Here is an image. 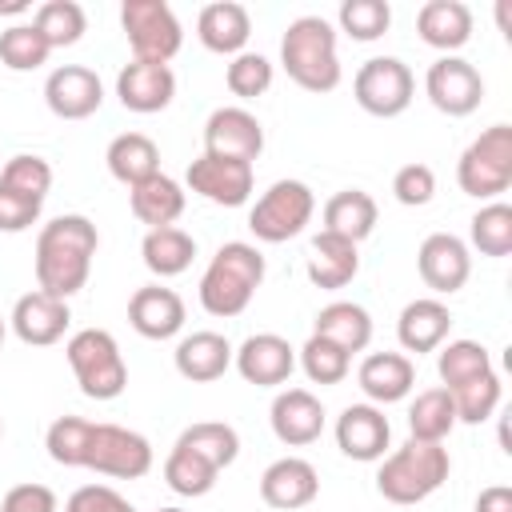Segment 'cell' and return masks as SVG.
<instances>
[{
    "mask_svg": "<svg viewBox=\"0 0 512 512\" xmlns=\"http://www.w3.org/2000/svg\"><path fill=\"white\" fill-rule=\"evenodd\" d=\"M376 216H380V208H376V200H372L364 188H340L336 196L324 200L320 232H332V236H340V240L360 244V240L372 236Z\"/></svg>",
    "mask_w": 512,
    "mask_h": 512,
    "instance_id": "cell-29",
    "label": "cell"
},
{
    "mask_svg": "<svg viewBox=\"0 0 512 512\" xmlns=\"http://www.w3.org/2000/svg\"><path fill=\"white\" fill-rule=\"evenodd\" d=\"M156 512H184V508H156Z\"/></svg>",
    "mask_w": 512,
    "mask_h": 512,
    "instance_id": "cell-53",
    "label": "cell"
},
{
    "mask_svg": "<svg viewBox=\"0 0 512 512\" xmlns=\"http://www.w3.org/2000/svg\"><path fill=\"white\" fill-rule=\"evenodd\" d=\"M352 96L368 116L392 120V116L408 112V104L416 96V76L400 56H372L356 68Z\"/></svg>",
    "mask_w": 512,
    "mask_h": 512,
    "instance_id": "cell-10",
    "label": "cell"
},
{
    "mask_svg": "<svg viewBox=\"0 0 512 512\" xmlns=\"http://www.w3.org/2000/svg\"><path fill=\"white\" fill-rule=\"evenodd\" d=\"M392 196H396L404 208H424V204L436 196V172H432L428 164H420V160L396 168V176H392Z\"/></svg>",
    "mask_w": 512,
    "mask_h": 512,
    "instance_id": "cell-47",
    "label": "cell"
},
{
    "mask_svg": "<svg viewBox=\"0 0 512 512\" xmlns=\"http://www.w3.org/2000/svg\"><path fill=\"white\" fill-rule=\"evenodd\" d=\"M236 372L256 388H280L296 372V348L276 332H256L232 352Z\"/></svg>",
    "mask_w": 512,
    "mask_h": 512,
    "instance_id": "cell-18",
    "label": "cell"
},
{
    "mask_svg": "<svg viewBox=\"0 0 512 512\" xmlns=\"http://www.w3.org/2000/svg\"><path fill=\"white\" fill-rule=\"evenodd\" d=\"M184 204H188L184 184L172 180V176H164V172H156V176H148L144 184L128 188V208H132V216H136L140 224H148V228H172V224L184 216Z\"/></svg>",
    "mask_w": 512,
    "mask_h": 512,
    "instance_id": "cell-30",
    "label": "cell"
},
{
    "mask_svg": "<svg viewBox=\"0 0 512 512\" xmlns=\"http://www.w3.org/2000/svg\"><path fill=\"white\" fill-rule=\"evenodd\" d=\"M356 384L368 396V404H400L416 388V364L404 352H368L356 368Z\"/></svg>",
    "mask_w": 512,
    "mask_h": 512,
    "instance_id": "cell-22",
    "label": "cell"
},
{
    "mask_svg": "<svg viewBox=\"0 0 512 512\" xmlns=\"http://www.w3.org/2000/svg\"><path fill=\"white\" fill-rule=\"evenodd\" d=\"M476 512H512V488H508V484H488V488H480Z\"/></svg>",
    "mask_w": 512,
    "mask_h": 512,
    "instance_id": "cell-51",
    "label": "cell"
},
{
    "mask_svg": "<svg viewBox=\"0 0 512 512\" xmlns=\"http://www.w3.org/2000/svg\"><path fill=\"white\" fill-rule=\"evenodd\" d=\"M448 396H452V404H456V420H460V424H484V420L496 416L504 388H500V376H496V368H492V372H484V376H476V380L452 388Z\"/></svg>",
    "mask_w": 512,
    "mask_h": 512,
    "instance_id": "cell-40",
    "label": "cell"
},
{
    "mask_svg": "<svg viewBox=\"0 0 512 512\" xmlns=\"http://www.w3.org/2000/svg\"><path fill=\"white\" fill-rule=\"evenodd\" d=\"M176 96V72L168 64H148V60H128L116 72V100L136 112V116H152L164 112Z\"/></svg>",
    "mask_w": 512,
    "mask_h": 512,
    "instance_id": "cell-19",
    "label": "cell"
},
{
    "mask_svg": "<svg viewBox=\"0 0 512 512\" xmlns=\"http://www.w3.org/2000/svg\"><path fill=\"white\" fill-rule=\"evenodd\" d=\"M436 372L444 380L440 388L452 392V388H460V384L492 372V356H488V348L480 340H448V344L436 348Z\"/></svg>",
    "mask_w": 512,
    "mask_h": 512,
    "instance_id": "cell-36",
    "label": "cell"
},
{
    "mask_svg": "<svg viewBox=\"0 0 512 512\" xmlns=\"http://www.w3.org/2000/svg\"><path fill=\"white\" fill-rule=\"evenodd\" d=\"M44 104L60 120H88L104 104V84L84 64H60L44 80Z\"/></svg>",
    "mask_w": 512,
    "mask_h": 512,
    "instance_id": "cell-16",
    "label": "cell"
},
{
    "mask_svg": "<svg viewBox=\"0 0 512 512\" xmlns=\"http://www.w3.org/2000/svg\"><path fill=\"white\" fill-rule=\"evenodd\" d=\"M0 436H4V420H0Z\"/></svg>",
    "mask_w": 512,
    "mask_h": 512,
    "instance_id": "cell-54",
    "label": "cell"
},
{
    "mask_svg": "<svg viewBox=\"0 0 512 512\" xmlns=\"http://www.w3.org/2000/svg\"><path fill=\"white\" fill-rule=\"evenodd\" d=\"M184 300L176 288H164V284H144L132 292L128 300V324L144 336V340H172L184 332Z\"/></svg>",
    "mask_w": 512,
    "mask_h": 512,
    "instance_id": "cell-21",
    "label": "cell"
},
{
    "mask_svg": "<svg viewBox=\"0 0 512 512\" xmlns=\"http://www.w3.org/2000/svg\"><path fill=\"white\" fill-rule=\"evenodd\" d=\"M232 352L236 348L228 344V336H220L212 328H200V332L180 336V344L172 352V364L188 384H212L232 368Z\"/></svg>",
    "mask_w": 512,
    "mask_h": 512,
    "instance_id": "cell-25",
    "label": "cell"
},
{
    "mask_svg": "<svg viewBox=\"0 0 512 512\" xmlns=\"http://www.w3.org/2000/svg\"><path fill=\"white\" fill-rule=\"evenodd\" d=\"M252 180H256L252 164L228 160V156H212V152H200V156L188 164V172H184V184H188L196 196H204L208 204H220V208H240V204H248Z\"/></svg>",
    "mask_w": 512,
    "mask_h": 512,
    "instance_id": "cell-12",
    "label": "cell"
},
{
    "mask_svg": "<svg viewBox=\"0 0 512 512\" xmlns=\"http://www.w3.org/2000/svg\"><path fill=\"white\" fill-rule=\"evenodd\" d=\"M456 184L464 196L496 200L512 188V124L484 128L456 160Z\"/></svg>",
    "mask_w": 512,
    "mask_h": 512,
    "instance_id": "cell-6",
    "label": "cell"
},
{
    "mask_svg": "<svg viewBox=\"0 0 512 512\" xmlns=\"http://www.w3.org/2000/svg\"><path fill=\"white\" fill-rule=\"evenodd\" d=\"M336 448L348 456V460H360V464H376L388 456L392 448V424L384 416V408L376 404H348L340 416H336Z\"/></svg>",
    "mask_w": 512,
    "mask_h": 512,
    "instance_id": "cell-14",
    "label": "cell"
},
{
    "mask_svg": "<svg viewBox=\"0 0 512 512\" xmlns=\"http://www.w3.org/2000/svg\"><path fill=\"white\" fill-rule=\"evenodd\" d=\"M140 256H144V268L160 280H172L180 272L192 268L196 260V240L184 232V228H148L144 240H140Z\"/></svg>",
    "mask_w": 512,
    "mask_h": 512,
    "instance_id": "cell-33",
    "label": "cell"
},
{
    "mask_svg": "<svg viewBox=\"0 0 512 512\" xmlns=\"http://www.w3.org/2000/svg\"><path fill=\"white\" fill-rule=\"evenodd\" d=\"M424 92H428V100H432L436 112L460 120V116H472L480 108V100H484V76L464 56H440L424 72Z\"/></svg>",
    "mask_w": 512,
    "mask_h": 512,
    "instance_id": "cell-11",
    "label": "cell"
},
{
    "mask_svg": "<svg viewBox=\"0 0 512 512\" xmlns=\"http://www.w3.org/2000/svg\"><path fill=\"white\" fill-rule=\"evenodd\" d=\"M72 324V312H68V300H56L40 288L24 292L16 304H12V316H8V328L16 332L20 344L28 348H48L56 340H64Z\"/></svg>",
    "mask_w": 512,
    "mask_h": 512,
    "instance_id": "cell-17",
    "label": "cell"
},
{
    "mask_svg": "<svg viewBox=\"0 0 512 512\" xmlns=\"http://www.w3.org/2000/svg\"><path fill=\"white\" fill-rule=\"evenodd\" d=\"M120 28L128 36L132 60L168 64L184 44V28L164 0H124L120 4Z\"/></svg>",
    "mask_w": 512,
    "mask_h": 512,
    "instance_id": "cell-9",
    "label": "cell"
},
{
    "mask_svg": "<svg viewBox=\"0 0 512 512\" xmlns=\"http://www.w3.org/2000/svg\"><path fill=\"white\" fill-rule=\"evenodd\" d=\"M416 32L428 48L456 56L472 40V8L464 0H428L416 12Z\"/></svg>",
    "mask_w": 512,
    "mask_h": 512,
    "instance_id": "cell-27",
    "label": "cell"
},
{
    "mask_svg": "<svg viewBox=\"0 0 512 512\" xmlns=\"http://www.w3.org/2000/svg\"><path fill=\"white\" fill-rule=\"evenodd\" d=\"M152 444L148 436L120 428V424H88V440H84V456L80 468L96 472V476H112V480H140L152 472Z\"/></svg>",
    "mask_w": 512,
    "mask_h": 512,
    "instance_id": "cell-8",
    "label": "cell"
},
{
    "mask_svg": "<svg viewBox=\"0 0 512 512\" xmlns=\"http://www.w3.org/2000/svg\"><path fill=\"white\" fill-rule=\"evenodd\" d=\"M176 444H184V448H192L196 456H204L212 468H228V464H236V456H240V436H236V428L232 424H224V420H196V424H188L180 436H176Z\"/></svg>",
    "mask_w": 512,
    "mask_h": 512,
    "instance_id": "cell-35",
    "label": "cell"
},
{
    "mask_svg": "<svg viewBox=\"0 0 512 512\" xmlns=\"http://www.w3.org/2000/svg\"><path fill=\"white\" fill-rule=\"evenodd\" d=\"M452 332V312L444 300L436 296H416L400 308V320H396V340L404 352H436Z\"/></svg>",
    "mask_w": 512,
    "mask_h": 512,
    "instance_id": "cell-24",
    "label": "cell"
},
{
    "mask_svg": "<svg viewBox=\"0 0 512 512\" xmlns=\"http://www.w3.org/2000/svg\"><path fill=\"white\" fill-rule=\"evenodd\" d=\"M68 368L88 400H116L128 388V364L108 328H80L64 344Z\"/></svg>",
    "mask_w": 512,
    "mask_h": 512,
    "instance_id": "cell-5",
    "label": "cell"
},
{
    "mask_svg": "<svg viewBox=\"0 0 512 512\" xmlns=\"http://www.w3.org/2000/svg\"><path fill=\"white\" fill-rule=\"evenodd\" d=\"M48 56H52V48H48V40L40 36V28L32 20L28 24H8L0 32V64L12 68V72H32Z\"/></svg>",
    "mask_w": 512,
    "mask_h": 512,
    "instance_id": "cell-41",
    "label": "cell"
},
{
    "mask_svg": "<svg viewBox=\"0 0 512 512\" xmlns=\"http://www.w3.org/2000/svg\"><path fill=\"white\" fill-rule=\"evenodd\" d=\"M104 164H108L112 180H120L124 188H136V184H144L148 176L160 172V148L144 132H120V136H112V144L104 152Z\"/></svg>",
    "mask_w": 512,
    "mask_h": 512,
    "instance_id": "cell-31",
    "label": "cell"
},
{
    "mask_svg": "<svg viewBox=\"0 0 512 512\" xmlns=\"http://www.w3.org/2000/svg\"><path fill=\"white\" fill-rule=\"evenodd\" d=\"M64 512H136V504L120 496L112 484H80L64 500Z\"/></svg>",
    "mask_w": 512,
    "mask_h": 512,
    "instance_id": "cell-49",
    "label": "cell"
},
{
    "mask_svg": "<svg viewBox=\"0 0 512 512\" xmlns=\"http://www.w3.org/2000/svg\"><path fill=\"white\" fill-rule=\"evenodd\" d=\"M468 240L480 256L500 260L512 252V204L488 200L472 220H468Z\"/></svg>",
    "mask_w": 512,
    "mask_h": 512,
    "instance_id": "cell-38",
    "label": "cell"
},
{
    "mask_svg": "<svg viewBox=\"0 0 512 512\" xmlns=\"http://www.w3.org/2000/svg\"><path fill=\"white\" fill-rule=\"evenodd\" d=\"M0 512H60V500L48 484H16L4 492L0 500Z\"/></svg>",
    "mask_w": 512,
    "mask_h": 512,
    "instance_id": "cell-50",
    "label": "cell"
},
{
    "mask_svg": "<svg viewBox=\"0 0 512 512\" xmlns=\"http://www.w3.org/2000/svg\"><path fill=\"white\" fill-rule=\"evenodd\" d=\"M40 208H44V200H36V196H28L20 188L0 184V232H8V236L28 232L40 220Z\"/></svg>",
    "mask_w": 512,
    "mask_h": 512,
    "instance_id": "cell-48",
    "label": "cell"
},
{
    "mask_svg": "<svg viewBox=\"0 0 512 512\" xmlns=\"http://www.w3.org/2000/svg\"><path fill=\"white\" fill-rule=\"evenodd\" d=\"M260 284H264L260 248L248 244V240H228V244L216 248V256L208 260V268L200 276V308L208 316L232 320L252 304Z\"/></svg>",
    "mask_w": 512,
    "mask_h": 512,
    "instance_id": "cell-2",
    "label": "cell"
},
{
    "mask_svg": "<svg viewBox=\"0 0 512 512\" xmlns=\"http://www.w3.org/2000/svg\"><path fill=\"white\" fill-rule=\"evenodd\" d=\"M216 476H220V468H212L204 456H196L184 444H172V452L164 456V484L176 496H192V500L208 496L216 488Z\"/></svg>",
    "mask_w": 512,
    "mask_h": 512,
    "instance_id": "cell-37",
    "label": "cell"
},
{
    "mask_svg": "<svg viewBox=\"0 0 512 512\" xmlns=\"http://www.w3.org/2000/svg\"><path fill=\"white\" fill-rule=\"evenodd\" d=\"M416 272L420 280L436 292V296H452L468 284L472 276V252L460 236L452 232H432L420 240V252H416Z\"/></svg>",
    "mask_w": 512,
    "mask_h": 512,
    "instance_id": "cell-13",
    "label": "cell"
},
{
    "mask_svg": "<svg viewBox=\"0 0 512 512\" xmlns=\"http://www.w3.org/2000/svg\"><path fill=\"white\" fill-rule=\"evenodd\" d=\"M268 424L280 444L308 448L324 432V404L308 388H284V392H276V400L268 408Z\"/></svg>",
    "mask_w": 512,
    "mask_h": 512,
    "instance_id": "cell-20",
    "label": "cell"
},
{
    "mask_svg": "<svg viewBox=\"0 0 512 512\" xmlns=\"http://www.w3.org/2000/svg\"><path fill=\"white\" fill-rule=\"evenodd\" d=\"M312 212H316V192L304 180H276L252 204L248 228L260 244H284L312 224Z\"/></svg>",
    "mask_w": 512,
    "mask_h": 512,
    "instance_id": "cell-7",
    "label": "cell"
},
{
    "mask_svg": "<svg viewBox=\"0 0 512 512\" xmlns=\"http://www.w3.org/2000/svg\"><path fill=\"white\" fill-rule=\"evenodd\" d=\"M356 272H360V244L340 240L332 232H316L312 236V244H308V280L316 288L336 292V288L352 284Z\"/></svg>",
    "mask_w": 512,
    "mask_h": 512,
    "instance_id": "cell-28",
    "label": "cell"
},
{
    "mask_svg": "<svg viewBox=\"0 0 512 512\" xmlns=\"http://www.w3.org/2000/svg\"><path fill=\"white\" fill-rule=\"evenodd\" d=\"M312 332L332 340L336 348H344L348 356L352 352H364L372 344V316L364 304H352V300H332L316 312L312 320Z\"/></svg>",
    "mask_w": 512,
    "mask_h": 512,
    "instance_id": "cell-32",
    "label": "cell"
},
{
    "mask_svg": "<svg viewBox=\"0 0 512 512\" xmlns=\"http://www.w3.org/2000/svg\"><path fill=\"white\" fill-rule=\"evenodd\" d=\"M296 364L304 368V376L312 384H340L348 376V368H352V356L344 348H336L332 340H324V336L312 332L304 340V348L296 352Z\"/></svg>",
    "mask_w": 512,
    "mask_h": 512,
    "instance_id": "cell-43",
    "label": "cell"
},
{
    "mask_svg": "<svg viewBox=\"0 0 512 512\" xmlns=\"http://www.w3.org/2000/svg\"><path fill=\"white\" fill-rule=\"evenodd\" d=\"M0 184L8 188H20L36 200H48V188H52V164L44 156H32V152H16L12 160H4L0 168Z\"/></svg>",
    "mask_w": 512,
    "mask_h": 512,
    "instance_id": "cell-46",
    "label": "cell"
},
{
    "mask_svg": "<svg viewBox=\"0 0 512 512\" xmlns=\"http://www.w3.org/2000/svg\"><path fill=\"white\" fill-rule=\"evenodd\" d=\"M96 248H100V232L80 212H64V216L40 224L36 252H32L36 288L48 292V296H56V300L76 296L88 284Z\"/></svg>",
    "mask_w": 512,
    "mask_h": 512,
    "instance_id": "cell-1",
    "label": "cell"
},
{
    "mask_svg": "<svg viewBox=\"0 0 512 512\" xmlns=\"http://www.w3.org/2000/svg\"><path fill=\"white\" fill-rule=\"evenodd\" d=\"M336 28L360 44H372L392 28V8L388 0H344L336 12Z\"/></svg>",
    "mask_w": 512,
    "mask_h": 512,
    "instance_id": "cell-42",
    "label": "cell"
},
{
    "mask_svg": "<svg viewBox=\"0 0 512 512\" xmlns=\"http://www.w3.org/2000/svg\"><path fill=\"white\" fill-rule=\"evenodd\" d=\"M88 424L84 416H56L44 432V448L60 468H80L84 456V440H88Z\"/></svg>",
    "mask_w": 512,
    "mask_h": 512,
    "instance_id": "cell-45",
    "label": "cell"
},
{
    "mask_svg": "<svg viewBox=\"0 0 512 512\" xmlns=\"http://www.w3.org/2000/svg\"><path fill=\"white\" fill-rule=\"evenodd\" d=\"M280 64L288 80L304 92H332L340 84V56H336V28L324 16H296L280 36Z\"/></svg>",
    "mask_w": 512,
    "mask_h": 512,
    "instance_id": "cell-3",
    "label": "cell"
},
{
    "mask_svg": "<svg viewBox=\"0 0 512 512\" xmlns=\"http://www.w3.org/2000/svg\"><path fill=\"white\" fill-rule=\"evenodd\" d=\"M32 24L48 40V48H72L88 32V16H84V8L76 0H44L36 8Z\"/></svg>",
    "mask_w": 512,
    "mask_h": 512,
    "instance_id": "cell-39",
    "label": "cell"
},
{
    "mask_svg": "<svg viewBox=\"0 0 512 512\" xmlns=\"http://www.w3.org/2000/svg\"><path fill=\"white\" fill-rule=\"evenodd\" d=\"M452 472V456L444 444H428V440H404L400 448H392L380 468H376V492L388 504H420L432 492H440V484Z\"/></svg>",
    "mask_w": 512,
    "mask_h": 512,
    "instance_id": "cell-4",
    "label": "cell"
},
{
    "mask_svg": "<svg viewBox=\"0 0 512 512\" xmlns=\"http://www.w3.org/2000/svg\"><path fill=\"white\" fill-rule=\"evenodd\" d=\"M204 152L252 164L264 152V124L248 108L224 104L204 120Z\"/></svg>",
    "mask_w": 512,
    "mask_h": 512,
    "instance_id": "cell-15",
    "label": "cell"
},
{
    "mask_svg": "<svg viewBox=\"0 0 512 512\" xmlns=\"http://www.w3.org/2000/svg\"><path fill=\"white\" fill-rule=\"evenodd\" d=\"M320 492V476L304 456H280L260 476V500L276 512H296L312 504Z\"/></svg>",
    "mask_w": 512,
    "mask_h": 512,
    "instance_id": "cell-23",
    "label": "cell"
},
{
    "mask_svg": "<svg viewBox=\"0 0 512 512\" xmlns=\"http://www.w3.org/2000/svg\"><path fill=\"white\" fill-rule=\"evenodd\" d=\"M4 336H8V320L0 316V344H4Z\"/></svg>",
    "mask_w": 512,
    "mask_h": 512,
    "instance_id": "cell-52",
    "label": "cell"
},
{
    "mask_svg": "<svg viewBox=\"0 0 512 512\" xmlns=\"http://www.w3.org/2000/svg\"><path fill=\"white\" fill-rule=\"evenodd\" d=\"M456 424H460V420H456V404H452L448 388H424V392H416V400L408 404V432H412V440L444 444Z\"/></svg>",
    "mask_w": 512,
    "mask_h": 512,
    "instance_id": "cell-34",
    "label": "cell"
},
{
    "mask_svg": "<svg viewBox=\"0 0 512 512\" xmlns=\"http://www.w3.org/2000/svg\"><path fill=\"white\" fill-rule=\"evenodd\" d=\"M272 76H276V68H272V60L260 56V52H240V56H232L228 68H224V84H228V92L240 96V100L264 96V92L272 88Z\"/></svg>",
    "mask_w": 512,
    "mask_h": 512,
    "instance_id": "cell-44",
    "label": "cell"
},
{
    "mask_svg": "<svg viewBox=\"0 0 512 512\" xmlns=\"http://www.w3.org/2000/svg\"><path fill=\"white\" fill-rule=\"evenodd\" d=\"M196 36L208 52L216 56H240L248 52V36H252V16L244 4L236 0H212L200 8L196 16Z\"/></svg>",
    "mask_w": 512,
    "mask_h": 512,
    "instance_id": "cell-26",
    "label": "cell"
}]
</instances>
